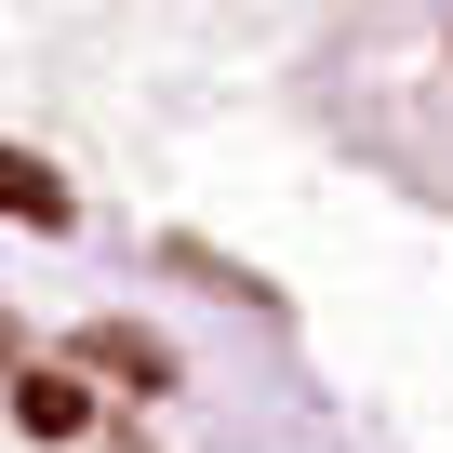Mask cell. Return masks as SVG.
I'll list each match as a JSON object with an SVG mask.
<instances>
[{"label": "cell", "mask_w": 453, "mask_h": 453, "mask_svg": "<svg viewBox=\"0 0 453 453\" xmlns=\"http://www.w3.org/2000/svg\"><path fill=\"white\" fill-rule=\"evenodd\" d=\"M373 67L413 94V120L453 147V0H373ZM453 187V173H440Z\"/></svg>", "instance_id": "1"}]
</instances>
